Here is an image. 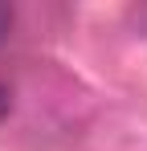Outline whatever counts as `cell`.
<instances>
[{
	"label": "cell",
	"mask_w": 147,
	"mask_h": 151,
	"mask_svg": "<svg viewBox=\"0 0 147 151\" xmlns=\"http://www.w3.org/2000/svg\"><path fill=\"white\" fill-rule=\"evenodd\" d=\"M8 29H12V8H8V4H0V45H4Z\"/></svg>",
	"instance_id": "cell-1"
},
{
	"label": "cell",
	"mask_w": 147,
	"mask_h": 151,
	"mask_svg": "<svg viewBox=\"0 0 147 151\" xmlns=\"http://www.w3.org/2000/svg\"><path fill=\"white\" fill-rule=\"evenodd\" d=\"M12 110V94H8V86H0V119Z\"/></svg>",
	"instance_id": "cell-2"
}]
</instances>
